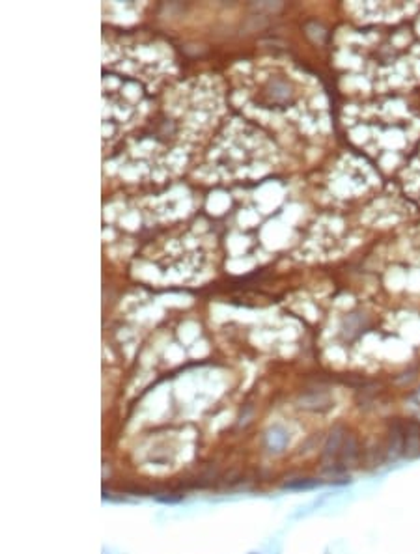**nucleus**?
Here are the masks:
<instances>
[{"label": "nucleus", "instance_id": "nucleus-1", "mask_svg": "<svg viewBox=\"0 0 420 554\" xmlns=\"http://www.w3.org/2000/svg\"><path fill=\"white\" fill-rule=\"evenodd\" d=\"M420 454V424L414 420L405 422V448L403 456L414 457Z\"/></svg>", "mask_w": 420, "mask_h": 554}]
</instances>
